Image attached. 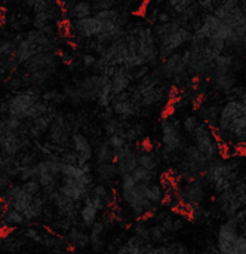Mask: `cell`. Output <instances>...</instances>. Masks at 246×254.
I'll list each match as a JSON object with an SVG mask.
<instances>
[{
	"mask_svg": "<svg viewBox=\"0 0 246 254\" xmlns=\"http://www.w3.org/2000/svg\"><path fill=\"white\" fill-rule=\"evenodd\" d=\"M119 183V198L123 207L135 219H150L160 207L153 204L148 198V183H138L132 179L131 174L120 176Z\"/></svg>",
	"mask_w": 246,
	"mask_h": 254,
	"instance_id": "obj_1",
	"label": "cell"
},
{
	"mask_svg": "<svg viewBox=\"0 0 246 254\" xmlns=\"http://www.w3.org/2000/svg\"><path fill=\"white\" fill-rule=\"evenodd\" d=\"M242 156L244 155L220 156L211 161L202 173V177L205 179L208 188L215 193H220L232 188L239 179H242Z\"/></svg>",
	"mask_w": 246,
	"mask_h": 254,
	"instance_id": "obj_2",
	"label": "cell"
},
{
	"mask_svg": "<svg viewBox=\"0 0 246 254\" xmlns=\"http://www.w3.org/2000/svg\"><path fill=\"white\" fill-rule=\"evenodd\" d=\"M3 201L7 207L18 211L25 223H30L43 214V199L39 195L28 192L22 185L9 186L4 190Z\"/></svg>",
	"mask_w": 246,
	"mask_h": 254,
	"instance_id": "obj_3",
	"label": "cell"
},
{
	"mask_svg": "<svg viewBox=\"0 0 246 254\" xmlns=\"http://www.w3.org/2000/svg\"><path fill=\"white\" fill-rule=\"evenodd\" d=\"M177 196L181 205V213L189 214L193 210L203 207L206 202L209 188L202 176H195L189 179H183L175 183Z\"/></svg>",
	"mask_w": 246,
	"mask_h": 254,
	"instance_id": "obj_4",
	"label": "cell"
},
{
	"mask_svg": "<svg viewBox=\"0 0 246 254\" xmlns=\"http://www.w3.org/2000/svg\"><path fill=\"white\" fill-rule=\"evenodd\" d=\"M218 254H246L245 229L239 228L232 219L218 226L217 246Z\"/></svg>",
	"mask_w": 246,
	"mask_h": 254,
	"instance_id": "obj_5",
	"label": "cell"
},
{
	"mask_svg": "<svg viewBox=\"0 0 246 254\" xmlns=\"http://www.w3.org/2000/svg\"><path fill=\"white\" fill-rule=\"evenodd\" d=\"M160 143L162 158H171L181 152L186 146L181 122L175 116H165L163 119H160Z\"/></svg>",
	"mask_w": 246,
	"mask_h": 254,
	"instance_id": "obj_6",
	"label": "cell"
},
{
	"mask_svg": "<svg viewBox=\"0 0 246 254\" xmlns=\"http://www.w3.org/2000/svg\"><path fill=\"white\" fill-rule=\"evenodd\" d=\"M192 138V144L211 162L220 156H223V144L220 143L217 132L214 128L205 125L203 122H200L197 125V128L193 131V134L190 135Z\"/></svg>",
	"mask_w": 246,
	"mask_h": 254,
	"instance_id": "obj_7",
	"label": "cell"
},
{
	"mask_svg": "<svg viewBox=\"0 0 246 254\" xmlns=\"http://www.w3.org/2000/svg\"><path fill=\"white\" fill-rule=\"evenodd\" d=\"M246 185L245 179H239L232 188L217 193V208L226 219H232L239 210L245 208Z\"/></svg>",
	"mask_w": 246,
	"mask_h": 254,
	"instance_id": "obj_8",
	"label": "cell"
},
{
	"mask_svg": "<svg viewBox=\"0 0 246 254\" xmlns=\"http://www.w3.org/2000/svg\"><path fill=\"white\" fill-rule=\"evenodd\" d=\"M61 165H62V161L61 158H56V156H50L34 164L33 180H36L40 185L45 195L56 189L61 180Z\"/></svg>",
	"mask_w": 246,
	"mask_h": 254,
	"instance_id": "obj_9",
	"label": "cell"
},
{
	"mask_svg": "<svg viewBox=\"0 0 246 254\" xmlns=\"http://www.w3.org/2000/svg\"><path fill=\"white\" fill-rule=\"evenodd\" d=\"M132 33L135 34V39H137L138 54L146 60L147 64L156 63V60H159L157 58L159 48H157V40H156L153 30L148 27H137L132 30Z\"/></svg>",
	"mask_w": 246,
	"mask_h": 254,
	"instance_id": "obj_10",
	"label": "cell"
},
{
	"mask_svg": "<svg viewBox=\"0 0 246 254\" xmlns=\"http://www.w3.org/2000/svg\"><path fill=\"white\" fill-rule=\"evenodd\" d=\"M102 31V21L98 19L95 15L76 19L73 24H70V33L76 40H83V39H94Z\"/></svg>",
	"mask_w": 246,
	"mask_h": 254,
	"instance_id": "obj_11",
	"label": "cell"
},
{
	"mask_svg": "<svg viewBox=\"0 0 246 254\" xmlns=\"http://www.w3.org/2000/svg\"><path fill=\"white\" fill-rule=\"evenodd\" d=\"M242 115H246V101L230 98L220 109V116H218V122L215 127V132H223L236 118Z\"/></svg>",
	"mask_w": 246,
	"mask_h": 254,
	"instance_id": "obj_12",
	"label": "cell"
},
{
	"mask_svg": "<svg viewBox=\"0 0 246 254\" xmlns=\"http://www.w3.org/2000/svg\"><path fill=\"white\" fill-rule=\"evenodd\" d=\"M59 58L53 51H46V52H39L28 58L25 63H22L24 73H34L39 70H48V68H58Z\"/></svg>",
	"mask_w": 246,
	"mask_h": 254,
	"instance_id": "obj_13",
	"label": "cell"
},
{
	"mask_svg": "<svg viewBox=\"0 0 246 254\" xmlns=\"http://www.w3.org/2000/svg\"><path fill=\"white\" fill-rule=\"evenodd\" d=\"M71 150L77 156V165H86L94 159V146L82 132L71 134Z\"/></svg>",
	"mask_w": 246,
	"mask_h": 254,
	"instance_id": "obj_14",
	"label": "cell"
},
{
	"mask_svg": "<svg viewBox=\"0 0 246 254\" xmlns=\"http://www.w3.org/2000/svg\"><path fill=\"white\" fill-rule=\"evenodd\" d=\"M107 231L108 220L105 217H98V220L89 228V249L94 253H102L107 246Z\"/></svg>",
	"mask_w": 246,
	"mask_h": 254,
	"instance_id": "obj_15",
	"label": "cell"
},
{
	"mask_svg": "<svg viewBox=\"0 0 246 254\" xmlns=\"http://www.w3.org/2000/svg\"><path fill=\"white\" fill-rule=\"evenodd\" d=\"M114 164H116L119 177L120 176L131 174L137 168V153H135V147L128 143L122 149L116 150Z\"/></svg>",
	"mask_w": 246,
	"mask_h": 254,
	"instance_id": "obj_16",
	"label": "cell"
},
{
	"mask_svg": "<svg viewBox=\"0 0 246 254\" xmlns=\"http://www.w3.org/2000/svg\"><path fill=\"white\" fill-rule=\"evenodd\" d=\"M88 196L94 201V204L97 205V208L99 210V213H107L113 204V195L111 190L108 188V185L104 183H95L92 185Z\"/></svg>",
	"mask_w": 246,
	"mask_h": 254,
	"instance_id": "obj_17",
	"label": "cell"
},
{
	"mask_svg": "<svg viewBox=\"0 0 246 254\" xmlns=\"http://www.w3.org/2000/svg\"><path fill=\"white\" fill-rule=\"evenodd\" d=\"M150 247H151L150 241L134 234L117 247L116 254H146Z\"/></svg>",
	"mask_w": 246,
	"mask_h": 254,
	"instance_id": "obj_18",
	"label": "cell"
},
{
	"mask_svg": "<svg viewBox=\"0 0 246 254\" xmlns=\"http://www.w3.org/2000/svg\"><path fill=\"white\" fill-rule=\"evenodd\" d=\"M99 210L97 208V205L94 204V201L86 196L82 202H80V207H79V211H77V216L80 219V223L85 229H89L99 217Z\"/></svg>",
	"mask_w": 246,
	"mask_h": 254,
	"instance_id": "obj_19",
	"label": "cell"
},
{
	"mask_svg": "<svg viewBox=\"0 0 246 254\" xmlns=\"http://www.w3.org/2000/svg\"><path fill=\"white\" fill-rule=\"evenodd\" d=\"M220 109L221 107L215 103H200L196 107V112H197L196 116L199 118L200 122H203L205 125L215 129L217 122H218V116H220Z\"/></svg>",
	"mask_w": 246,
	"mask_h": 254,
	"instance_id": "obj_20",
	"label": "cell"
},
{
	"mask_svg": "<svg viewBox=\"0 0 246 254\" xmlns=\"http://www.w3.org/2000/svg\"><path fill=\"white\" fill-rule=\"evenodd\" d=\"M113 115L119 119H129L132 116H137L140 113V107L137 104H134L131 101V98H125V100H111L110 104Z\"/></svg>",
	"mask_w": 246,
	"mask_h": 254,
	"instance_id": "obj_21",
	"label": "cell"
},
{
	"mask_svg": "<svg viewBox=\"0 0 246 254\" xmlns=\"http://www.w3.org/2000/svg\"><path fill=\"white\" fill-rule=\"evenodd\" d=\"M67 243L74 250H85L89 247V232L85 228L71 226L67 231Z\"/></svg>",
	"mask_w": 246,
	"mask_h": 254,
	"instance_id": "obj_22",
	"label": "cell"
},
{
	"mask_svg": "<svg viewBox=\"0 0 246 254\" xmlns=\"http://www.w3.org/2000/svg\"><path fill=\"white\" fill-rule=\"evenodd\" d=\"M209 82H211V86L217 92H229L230 89L236 86V74L233 71L212 74L209 77Z\"/></svg>",
	"mask_w": 246,
	"mask_h": 254,
	"instance_id": "obj_23",
	"label": "cell"
},
{
	"mask_svg": "<svg viewBox=\"0 0 246 254\" xmlns=\"http://www.w3.org/2000/svg\"><path fill=\"white\" fill-rule=\"evenodd\" d=\"M94 174H95V179L98 180V183H104V185H110L111 182L119 179V173H117L114 162L95 165Z\"/></svg>",
	"mask_w": 246,
	"mask_h": 254,
	"instance_id": "obj_24",
	"label": "cell"
},
{
	"mask_svg": "<svg viewBox=\"0 0 246 254\" xmlns=\"http://www.w3.org/2000/svg\"><path fill=\"white\" fill-rule=\"evenodd\" d=\"M114 156L116 152L107 144V141L101 140L98 141V144L94 147V159H95V165L98 164H110L114 162Z\"/></svg>",
	"mask_w": 246,
	"mask_h": 254,
	"instance_id": "obj_25",
	"label": "cell"
},
{
	"mask_svg": "<svg viewBox=\"0 0 246 254\" xmlns=\"http://www.w3.org/2000/svg\"><path fill=\"white\" fill-rule=\"evenodd\" d=\"M70 16L74 18V19H82V18H86V16H91L92 12H94V7H92V3L89 0H77L71 4L70 10H68Z\"/></svg>",
	"mask_w": 246,
	"mask_h": 254,
	"instance_id": "obj_26",
	"label": "cell"
},
{
	"mask_svg": "<svg viewBox=\"0 0 246 254\" xmlns=\"http://www.w3.org/2000/svg\"><path fill=\"white\" fill-rule=\"evenodd\" d=\"M146 254H189V250L180 244V243H174V244H159V246H151Z\"/></svg>",
	"mask_w": 246,
	"mask_h": 254,
	"instance_id": "obj_27",
	"label": "cell"
},
{
	"mask_svg": "<svg viewBox=\"0 0 246 254\" xmlns=\"http://www.w3.org/2000/svg\"><path fill=\"white\" fill-rule=\"evenodd\" d=\"M123 135H125V138H126V141L129 144L141 143L146 138V125L140 122V124H135L132 127H126Z\"/></svg>",
	"mask_w": 246,
	"mask_h": 254,
	"instance_id": "obj_28",
	"label": "cell"
},
{
	"mask_svg": "<svg viewBox=\"0 0 246 254\" xmlns=\"http://www.w3.org/2000/svg\"><path fill=\"white\" fill-rule=\"evenodd\" d=\"M232 36H233V28H232L229 24L220 21V22L214 27V30H212V33H211V36H209V39L223 40V42H226V45H227V42L232 39Z\"/></svg>",
	"mask_w": 246,
	"mask_h": 254,
	"instance_id": "obj_29",
	"label": "cell"
},
{
	"mask_svg": "<svg viewBox=\"0 0 246 254\" xmlns=\"http://www.w3.org/2000/svg\"><path fill=\"white\" fill-rule=\"evenodd\" d=\"M111 100H113V95H111V86H110V77L101 85L98 94H97V103L101 109H105V107H110L111 104Z\"/></svg>",
	"mask_w": 246,
	"mask_h": 254,
	"instance_id": "obj_30",
	"label": "cell"
},
{
	"mask_svg": "<svg viewBox=\"0 0 246 254\" xmlns=\"http://www.w3.org/2000/svg\"><path fill=\"white\" fill-rule=\"evenodd\" d=\"M126 129V125L122 119L113 116L107 121H104V132L105 135H114V134H123Z\"/></svg>",
	"mask_w": 246,
	"mask_h": 254,
	"instance_id": "obj_31",
	"label": "cell"
},
{
	"mask_svg": "<svg viewBox=\"0 0 246 254\" xmlns=\"http://www.w3.org/2000/svg\"><path fill=\"white\" fill-rule=\"evenodd\" d=\"M199 124H200V121H199V118L196 115H187L183 119V122H181V129H183L184 135H189L190 137L193 134V131L197 128Z\"/></svg>",
	"mask_w": 246,
	"mask_h": 254,
	"instance_id": "obj_32",
	"label": "cell"
},
{
	"mask_svg": "<svg viewBox=\"0 0 246 254\" xmlns=\"http://www.w3.org/2000/svg\"><path fill=\"white\" fill-rule=\"evenodd\" d=\"M28 9L33 10V13H40V12H48L53 3L50 0H27Z\"/></svg>",
	"mask_w": 246,
	"mask_h": 254,
	"instance_id": "obj_33",
	"label": "cell"
},
{
	"mask_svg": "<svg viewBox=\"0 0 246 254\" xmlns=\"http://www.w3.org/2000/svg\"><path fill=\"white\" fill-rule=\"evenodd\" d=\"M95 16L101 21H120V13L119 10L110 7V9H101V10H97L95 12Z\"/></svg>",
	"mask_w": 246,
	"mask_h": 254,
	"instance_id": "obj_34",
	"label": "cell"
},
{
	"mask_svg": "<svg viewBox=\"0 0 246 254\" xmlns=\"http://www.w3.org/2000/svg\"><path fill=\"white\" fill-rule=\"evenodd\" d=\"M107 144L116 152V150H119V149H122L123 146H126L128 144V141H126V138H125V135L123 134H114V135H108L107 137Z\"/></svg>",
	"mask_w": 246,
	"mask_h": 254,
	"instance_id": "obj_35",
	"label": "cell"
},
{
	"mask_svg": "<svg viewBox=\"0 0 246 254\" xmlns=\"http://www.w3.org/2000/svg\"><path fill=\"white\" fill-rule=\"evenodd\" d=\"M195 1H196V0H169L168 4H169L171 10H172L175 15H178V13H181L184 9H187L190 4H193Z\"/></svg>",
	"mask_w": 246,
	"mask_h": 254,
	"instance_id": "obj_36",
	"label": "cell"
},
{
	"mask_svg": "<svg viewBox=\"0 0 246 254\" xmlns=\"http://www.w3.org/2000/svg\"><path fill=\"white\" fill-rule=\"evenodd\" d=\"M148 73H150V67H148V65L137 67V68H135V71H132V74H134V80H141V79H143V77H146Z\"/></svg>",
	"mask_w": 246,
	"mask_h": 254,
	"instance_id": "obj_37",
	"label": "cell"
},
{
	"mask_svg": "<svg viewBox=\"0 0 246 254\" xmlns=\"http://www.w3.org/2000/svg\"><path fill=\"white\" fill-rule=\"evenodd\" d=\"M95 61H97V57L94 54H85L82 57V64H83L85 68H92L94 64H95Z\"/></svg>",
	"mask_w": 246,
	"mask_h": 254,
	"instance_id": "obj_38",
	"label": "cell"
},
{
	"mask_svg": "<svg viewBox=\"0 0 246 254\" xmlns=\"http://www.w3.org/2000/svg\"><path fill=\"white\" fill-rule=\"evenodd\" d=\"M196 3L199 4L200 9H203L206 12H212L214 7H215V3L212 0H196Z\"/></svg>",
	"mask_w": 246,
	"mask_h": 254,
	"instance_id": "obj_39",
	"label": "cell"
},
{
	"mask_svg": "<svg viewBox=\"0 0 246 254\" xmlns=\"http://www.w3.org/2000/svg\"><path fill=\"white\" fill-rule=\"evenodd\" d=\"M58 58H59L62 63H67V64H70V63L74 60V58H73V54H71L70 51H65V49L61 51V52L58 54Z\"/></svg>",
	"mask_w": 246,
	"mask_h": 254,
	"instance_id": "obj_40",
	"label": "cell"
},
{
	"mask_svg": "<svg viewBox=\"0 0 246 254\" xmlns=\"http://www.w3.org/2000/svg\"><path fill=\"white\" fill-rule=\"evenodd\" d=\"M156 21H157V24H162V22H168V21H171V15H169L168 12H157Z\"/></svg>",
	"mask_w": 246,
	"mask_h": 254,
	"instance_id": "obj_41",
	"label": "cell"
},
{
	"mask_svg": "<svg viewBox=\"0 0 246 254\" xmlns=\"http://www.w3.org/2000/svg\"><path fill=\"white\" fill-rule=\"evenodd\" d=\"M203 254H218V252H217V249H208Z\"/></svg>",
	"mask_w": 246,
	"mask_h": 254,
	"instance_id": "obj_42",
	"label": "cell"
},
{
	"mask_svg": "<svg viewBox=\"0 0 246 254\" xmlns=\"http://www.w3.org/2000/svg\"><path fill=\"white\" fill-rule=\"evenodd\" d=\"M212 1H214V3H215V4H217V3H220V1H221V0H212Z\"/></svg>",
	"mask_w": 246,
	"mask_h": 254,
	"instance_id": "obj_43",
	"label": "cell"
}]
</instances>
